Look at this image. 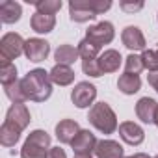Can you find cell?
Segmentation results:
<instances>
[{"instance_id":"cell-1","label":"cell","mask_w":158,"mask_h":158,"mask_svg":"<svg viewBox=\"0 0 158 158\" xmlns=\"http://www.w3.org/2000/svg\"><path fill=\"white\" fill-rule=\"evenodd\" d=\"M21 82H23V89H24L28 101L45 102V101H48L50 95H52L50 73H47L45 69H32Z\"/></svg>"},{"instance_id":"cell-2","label":"cell","mask_w":158,"mask_h":158,"mask_svg":"<svg viewBox=\"0 0 158 158\" xmlns=\"http://www.w3.org/2000/svg\"><path fill=\"white\" fill-rule=\"evenodd\" d=\"M88 121L93 128H97L102 134H114L119 127H117V115L115 112L110 108V104L106 102H97L89 108L88 114Z\"/></svg>"},{"instance_id":"cell-3","label":"cell","mask_w":158,"mask_h":158,"mask_svg":"<svg viewBox=\"0 0 158 158\" xmlns=\"http://www.w3.org/2000/svg\"><path fill=\"white\" fill-rule=\"evenodd\" d=\"M50 151V136L37 128L32 130L21 149V158H47Z\"/></svg>"},{"instance_id":"cell-4","label":"cell","mask_w":158,"mask_h":158,"mask_svg":"<svg viewBox=\"0 0 158 158\" xmlns=\"http://www.w3.org/2000/svg\"><path fill=\"white\" fill-rule=\"evenodd\" d=\"M24 45H26V41L19 34H15V32L6 34L0 39V58H2V63H11L21 54H24Z\"/></svg>"},{"instance_id":"cell-5","label":"cell","mask_w":158,"mask_h":158,"mask_svg":"<svg viewBox=\"0 0 158 158\" xmlns=\"http://www.w3.org/2000/svg\"><path fill=\"white\" fill-rule=\"evenodd\" d=\"M97 97V88L89 82H78L71 91V101L76 108H89Z\"/></svg>"},{"instance_id":"cell-6","label":"cell","mask_w":158,"mask_h":158,"mask_svg":"<svg viewBox=\"0 0 158 158\" xmlns=\"http://www.w3.org/2000/svg\"><path fill=\"white\" fill-rule=\"evenodd\" d=\"M69 17L73 23H88L97 17L93 10V0H71L69 2Z\"/></svg>"},{"instance_id":"cell-7","label":"cell","mask_w":158,"mask_h":158,"mask_svg":"<svg viewBox=\"0 0 158 158\" xmlns=\"http://www.w3.org/2000/svg\"><path fill=\"white\" fill-rule=\"evenodd\" d=\"M86 37H88V39H91L93 43H97V45L102 48L104 45L112 43V41H114V37H115L114 24H112L110 21H101L99 24H95V26L88 28Z\"/></svg>"},{"instance_id":"cell-8","label":"cell","mask_w":158,"mask_h":158,"mask_svg":"<svg viewBox=\"0 0 158 158\" xmlns=\"http://www.w3.org/2000/svg\"><path fill=\"white\" fill-rule=\"evenodd\" d=\"M48 54H50V45H48L45 39L32 37V39H28L26 45H24V56H26L30 61H34V63L45 61Z\"/></svg>"},{"instance_id":"cell-9","label":"cell","mask_w":158,"mask_h":158,"mask_svg":"<svg viewBox=\"0 0 158 158\" xmlns=\"http://www.w3.org/2000/svg\"><path fill=\"white\" fill-rule=\"evenodd\" d=\"M97 143H99V139L95 138L93 132L80 130V132L76 134V138L73 139L71 147H73V152L74 154H91V152H95Z\"/></svg>"},{"instance_id":"cell-10","label":"cell","mask_w":158,"mask_h":158,"mask_svg":"<svg viewBox=\"0 0 158 158\" xmlns=\"http://www.w3.org/2000/svg\"><path fill=\"white\" fill-rule=\"evenodd\" d=\"M119 136H121V139H123L125 143H128V145H141L143 139H145L143 128H141L138 123H134V121H125V123H121V125H119Z\"/></svg>"},{"instance_id":"cell-11","label":"cell","mask_w":158,"mask_h":158,"mask_svg":"<svg viewBox=\"0 0 158 158\" xmlns=\"http://www.w3.org/2000/svg\"><path fill=\"white\" fill-rule=\"evenodd\" d=\"M121 41L128 50H145V37L138 26H127L121 34Z\"/></svg>"},{"instance_id":"cell-12","label":"cell","mask_w":158,"mask_h":158,"mask_svg":"<svg viewBox=\"0 0 158 158\" xmlns=\"http://www.w3.org/2000/svg\"><path fill=\"white\" fill-rule=\"evenodd\" d=\"M156 108H158V102L151 97H141L138 102H136V115L141 123L145 125H151L154 123V114H156Z\"/></svg>"},{"instance_id":"cell-13","label":"cell","mask_w":158,"mask_h":158,"mask_svg":"<svg viewBox=\"0 0 158 158\" xmlns=\"http://www.w3.org/2000/svg\"><path fill=\"white\" fill-rule=\"evenodd\" d=\"M95 158H125V149L119 145V141L101 139L95 147Z\"/></svg>"},{"instance_id":"cell-14","label":"cell","mask_w":158,"mask_h":158,"mask_svg":"<svg viewBox=\"0 0 158 158\" xmlns=\"http://www.w3.org/2000/svg\"><path fill=\"white\" fill-rule=\"evenodd\" d=\"M82 128L78 127V123L74 119H61L56 125V138L60 139V143H73V139L76 138V134Z\"/></svg>"},{"instance_id":"cell-15","label":"cell","mask_w":158,"mask_h":158,"mask_svg":"<svg viewBox=\"0 0 158 158\" xmlns=\"http://www.w3.org/2000/svg\"><path fill=\"white\" fill-rule=\"evenodd\" d=\"M6 121L13 123L15 127H19L21 130H24L30 125V112L26 108V104H11L8 114H6Z\"/></svg>"},{"instance_id":"cell-16","label":"cell","mask_w":158,"mask_h":158,"mask_svg":"<svg viewBox=\"0 0 158 158\" xmlns=\"http://www.w3.org/2000/svg\"><path fill=\"white\" fill-rule=\"evenodd\" d=\"M21 15H23V8L19 2H13V0H2L0 2V21L4 24L17 23Z\"/></svg>"},{"instance_id":"cell-17","label":"cell","mask_w":158,"mask_h":158,"mask_svg":"<svg viewBox=\"0 0 158 158\" xmlns=\"http://www.w3.org/2000/svg\"><path fill=\"white\" fill-rule=\"evenodd\" d=\"M50 80H52V84H58V86H69L74 80V71L71 69V65L56 63L50 69Z\"/></svg>"},{"instance_id":"cell-18","label":"cell","mask_w":158,"mask_h":158,"mask_svg":"<svg viewBox=\"0 0 158 158\" xmlns=\"http://www.w3.org/2000/svg\"><path fill=\"white\" fill-rule=\"evenodd\" d=\"M30 26L34 32L37 34H48L54 30L56 26V17L54 15H45V13H34L32 19H30Z\"/></svg>"},{"instance_id":"cell-19","label":"cell","mask_w":158,"mask_h":158,"mask_svg":"<svg viewBox=\"0 0 158 158\" xmlns=\"http://www.w3.org/2000/svg\"><path fill=\"white\" fill-rule=\"evenodd\" d=\"M121 61H123L121 54L117 50H114V48H108V50H104L99 56V65H101V71L102 73H115L119 69Z\"/></svg>"},{"instance_id":"cell-20","label":"cell","mask_w":158,"mask_h":158,"mask_svg":"<svg viewBox=\"0 0 158 158\" xmlns=\"http://www.w3.org/2000/svg\"><path fill=\"white\" fill-rule=\"evenodd\" d=\"M21 132H23V130H21L19 127H15V125L10 123V121H4L2 127H0V143H2L4 147H13V145L19 141Z\"/></svg>"},{"instance_id":"cell-21","label":"cell","mask_w":158,"mask_h":158,"mask_svg":"<svg viewBox=\"0 0 158 158\" xmlns=\"http://www.w3.org/2000/svg\"><path fill=\"white\" fill-rule=\"evenodd\" d=\"M117 88H119V91L125 93V95H134V93L139 91V88H141V80H139V76H138V74H128V73H125V74L119 76Z\"/></svg>"},{"instance_id":"cell-22","label":"cell","mask_w":158,"mask_h":158,"mask_svg":"<svg viewBox=\"0 0 158 158\" xmlns=\"http://www.w3.org/2000/svg\"><path fill=\"white\" fill-rule=\"evenodd\" d=\"M80 54H78V47H73V45H60L54 52V60L61 65H73Z\"/></svg>"},{"instance_id":"cell-23","label":"cell","mask_w":158,"mask_h":158,"mask_svg":"<svg viewBox=\"0 0 158 158\" xmlns=\"http://www.w3.org/2000/svg\"><path fill=\"white\" fill-rule=\"evenodd\" d=\"M4 91H6V97L13 102V104H24L28 99H26V93L23 89V82L17 80L10 86H4Z\"/></svg>"},{"instance_id":"cell-24","label":"cell","mask_w":158,"mask_h":158,"mask_svg":"<svg viewBox=\"0 0 158 158\" xmlns=\"http://www.w3.org/2000/svg\"><path fill=\"white\" fill-rule=\"evenodd\" d=\"M99 52H101V47L97 43H93L91 39H88V37H84L78 43V54H80L82 60H97Z\"/></svg>"},{"instance_id":"cell-25","label":"cell","mask_w":158,"mask_h":158,"mask_svg":"<svg viewBox=\"0 0 158 158\" xmlns=\"http://www.w3.org/2000/svg\"><path fill=\"white\" fill-rule=\"evenodd\" d=\"M37 10V13H45V15H56L61 10V0H35L32 2Z\"/></svg>"},{"instance_id":"cell-26","label":"cell","mask_w":158,"mask_h":158,"mask_svg":"<svg viewBox=\"0 0 158 158\" xmlns=\"http://www.w3.org/2000/svg\"><path fill=\"white\" fill-rule=\"evenodd\" d=\"M143 69H145V65H143L141 56L130 54V56L125 58V73H128V74H139Z\"/></svg>"},{"instance_id":"cell-27","label":"cell","mask_w":158,"mask_h":158,"mask_svg":"<svg viewBox=\"0 0 158 158\" xmlns=\"http://www.w3.org/2000/svg\"><path fill=\"white\" fill-rule=\"evenodd\" d=\"M0 82H2V86H10V84L17 82V67L13 63H2V69H0Z\"/></svg>"},{"instance_id":"cell-28","label":"cell","mask_w":158,"mask_h":158,"mask_svg":"<svg viewBox=\"0 0 158 158\" xmlns=\"http://www.w3.org/2000/svg\"><path fill=\"white\" fill-rule=\"evenodd\" d=\"M143 65L149 73H158V50H143L141 52Z\"/></svg>"},{"instance_id":"cell-29","label":"cell","mask_w":158,"mask_h":158,"mask_svg":"<svg viewBox=\"0 0 158 158\" xmlns=\"http://www.w3.org/2000/svg\"><path fill=\"white\" fill-rule=\"evenodd\" d=\"M82 71H84V74L93 76V78H99V76L104 74V73L101 71L99 58H97V60H82Z\"/></svg>"},{"instance_id":"cell-30","label":"cell","mask_w":158,"mask_h":158,"mask_svg":"<svg viewBox=\"0 0 158 158\" xmlns=\"http://www.w3.org/2000/svg\"><path fill=\"white\" fill-rule=\"evenodd\" d=\"M119 6H121V10L127 11V13H136V11H139V10L143 8V2H141V0H138V2H127V0H123Z\"/></svg>"},{"instance_id":"cell-31","label":"cell","mask_w":158,"mask_h":158,"mask_svg":"<svg viewBox=\"0 0 158 158\" xmlns=\"http://www.w3.org/2000/svg\"><path fill=\"white\" fill-rule=\"evenodd\" d=\"M47 158H67V154H65V151L60 149V147H50Z\"/></svg>"},{"instance_id":"cell-32","label":"cell","mask_w":158,"mask_h":158,"mask_svg":"<svg viewBox=\"0 0 158 158\" xmlns=\"http://www.w3.org/2000/svg\"><path fill=\"white\" fill-rule=\"evenodd\" d=\"M147 82H149V86H152L154 91L158 93V73H149V74H147Z\"/></svg>"},{"instance_id":"cell-33","label":"cell","mask_w":158,"mask_h":158,"mask_svg":"<svg viewBox=\"0 0 158 158\" xmlns=\"http://www.w3.org/2000/svg\"><path fill=\"white\" fill-rule=\"evenodd\" d=\"M125 158H151V156L145 154V152H136V154H130V156H125Z\"/></svg>"},{"instance_id":"cell-34","label":"cell","mask_w":158,"mask_h":158,"mask_svg":"<svg viewBox=\"0 0 158 158\" xmlns=\"http://www.w3.org/2000/svg\"><path fill=\"white\" fill-rule=\"evenodd\" d=\"M74 158H91V154H74Z\"/></svg>"},{"instance_id":"cell-35","label":"cell","mask_w":158,"mask_h":158,"mask_svg":"<svg viewBox=\"0 0 158 158\" xmlns=\"http://www.w3.org/2000/svg\"><path fill=\"white\" fill-rule=\"evenodd\" d=\"M154 125L158 127V108H156V114H154Z\"/></svg>"},{"instance_id":"cell-36","label":"cell","mask_w":158,"mask_h":158,"mask_svg":"<svg viewBox=\"0 0 158 158\" xmlns=\"http://www.w3.org/2000/svg\"><path fill=\"white\" fill-rule=\"evenodd\" d=\"M154 158H158V154H156V156H154Z\"/></svg>"},{"instance_id":"cell-37","label":"cell","mask_w":158,"mask_h":158,"mask_svg":"<svg viewBox=\"0 0 158 158\" xmlns=\"http://www.w3.org/2000/svg\"><path fill=\"white\" fill-rule=\"evenodd\" d=\"M156 21H158V15H156Z\"/></svg>"},{"instance_id":"cell-38","label":"cell","mask_w":158,"mask_h":158,"mask_svg":"<svg viewBox=\"0 0 158 158\" xmlns=\"http://www.w3.org/2000/svg\"><path fill=\"white\" fill-rule=\"evenodd\" d=\"M156 50H158V47H156Z\"/></svg>"}]
</instances>
